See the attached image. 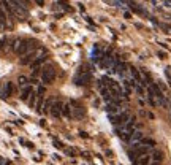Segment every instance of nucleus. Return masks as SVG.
Returning <instances> with one entry per match:
<instances>
[{"mask_svg":"<svg viewBox=\"0 0 171 165\" xmlns=\"http://www.w3.org/2000/svg\"><path fill=\"white\" fill-rule=\"evenodd\" d=\"M141 140H143V133H141V132H136V130H135L133 133H132V137L128 138V143H130L133 148H136L138 144L141 143Z\"/></svg>","mask_w":171,"mask_h":165,"instance_id":"39448f33","label":"nucleus"},{"mask_svg":"<svg viewBox=\"0 0 171 165\" xmlns=\"http://www.w3.org/2000/svg\"><path fill=\"white\" fill-rule=\"evenodd\" d=\"M51 114L54 117H60V114H62V103L54 102V105H52V108H51Z\"/></svg>","mask_w":171,"mask_h":165,"instance_id":"0eeeda50","label":"nucleus"},{"mask_svg":"<svg viewBox=\"0 0 171 165\" xmlns=\"http://www.w3.org/2000/svg\"><path fill=\"white\" fill-rule=\"evenodd\" d=\"M158 56H160V57H162V59H165V57H166V54H165V52H162V51H160V52H158Z\"/></svg>","mask_w":171,"mask_h":165,"instance_id":"dca6fc26","label":"nucleus"},{"mask_svg":"<svg viewBox=\"0 0 171 165\" xmlns=\"http://www.w3.org/2000/svg\"><path fill=\"white\" fill-rule=\"evenodd\" d=\"M32 49H37V43H35L33 40H27V41H22V45H21V48L17 49V52L16 54L17 56H27V54H30L32 52Z\"/></svg>","mask_w":171,"mask_h":165,"instance_id":"7ed1b4c3","label":"nucleus"},{"mask_svg":"<svg viewBox=\"0 0 171 165\" xmlns=\"http://www.w3.org/2000/svg\"><path fill=\"white\" fill-rule=\"evenodd\" d=\"M21 45H22V40H21V38H16V40L13 41V49L17 52V49L21 48Z\"/></svg>","mask_w":171,"mask_h":165,"instance_id":"ddd939ff","label":"nucleus"},{"mask_svg":"<svg viewBox=\"0 0 171 165\" xmlns=\"http://www.w3.org/2000/svg\"><path fill=\"white\" fill-rule=\"evenodd\" d=\"M151 156L147 154V156H143V157H140V159H136L135 160V165H151Z\"/></svg>","mask_w":171,"mask_h":165,"instance_id":"6e6552de","label":"nucleus"},{"mask_svg":"<svg viewBox=\"0 0 171 165\" xmlns=\"http://www.w3.org/2000/svg\"><path fill=\"white\" fill-rule=\"evenodd\" d=\"M62 113L67 114V116H70V105H68V103H65V105H63V110H62Z\"/></svg>","mask_w":171,"mask_h":165,"instance_id":"2eb2a0df","label":"nucleus"},{"mask_svg":"<svg viewBox=\"0 0 171 165\" xmlns=\"http://www.w3.org/2000/svg\"><path fill=\"white\" fill-rule=\"evenodd\" d=\"M151 165H160V162H152Z\"/></svg>","mask_w":171,"mask_h":165,"instance_id":"f3484780","label":"nucleus"},{"mask_svg":"<svg viewBox=\"0 0 171 165\" xmlns=\"http://www.w3.org/2000/svg\"><path fill=\"white\" fill-rule=\"evenodd\" d=\"M17 84H19L22 89L27 87V78H25V76H19V78H17Z\"/></svg>","mask_w":171,"mask_h":165,"instance_id":"9b49d317","label":"nucleus"},{"mask_svg":"<svg viewBox=\"0 0 171 165\" xmlns=\"http://www.w3.org/2000/svg\"><path fill=\"white\" fill-rule=\"evenodd\" d=\"M11 92H13V86H11V82H5L3 86H2V97L7 99V97L11 95Z\"/></svg>","mask_w":171,"mask_h":165,"instance_id":"423d86ee","label":"nucleus"},{"mask_svg":"<svg viewBox=\"0 0 171 165\" xmlns=\"http://www.w3.org/2000/svg\"><path fill=\"white\" fill-rule=\"evenodd\" d=\"M151 157L154 159V162H162V159H163V154H162L160 151H154Z\"/></svg>","mask_w":171,"mask_h":165,"instance_id":"9d476101","label":"nucleus"},{"mask_svg":"<svg viewBox=\"0 0 171 165\" xmlns=\"http://www.w3.org/2000/svg\"><path fill=\"white\" fill-rule=\"evenodd\" d=\"M140 144H151V146H155V141L152 140V138H143V140H141V143Z\"/></svg>","mask_w":171,"mask_h":165,"instance_id":"4468645a","label":"nucleus"},{"mask_svg":"<svg viewBox=\"0 0 171 165\" xmlns=\"http://www.w3.org/2000/svg\"><path fill=\"white\" fill-rule=\"evenodd\" d=\"M147 154H149V146H143V144H138L133 151H130V157L133 160L143 157V156H147Z\"/></svg>","mask_w":171,"mask_h":165,"instance_id":"20e7f679","label":"nucleus"},{"mask_svg":"<svg viewBox=\"0 0 171 165\" xmlns=\"http://www.w3.org/2000/svg\"><path fill=\"white\" fill-rule=\"evenodd\" d=\"M0 29H2V24H0Z\"/></svg>","mask_w":171,"mask_h":165,"instance_id":"a211bd4d","label":"nucleus"},{"mask_svg":"<svg viewBox=\"0 0 171 165\" xmlns=\"http://www.w3.org/2000/svg\"><path fill=\"white\" fill-rule=\"evenodd\" d=\"M45 56H48L46 48H43V46H38L35 51H32L30 54H27L25 57L21 59V64H22V65H32L35 60H38V59H41V57H45Z\"/></svg>","mask_w":171,"mask_h":165,"instance_id":"f257e3e1","label":"nucleus"},{"mask_svg":"<svg viewBox=\"0 0 171 165\" xmlns=\"http://www.w3.org/2000/svg\"><path fill=\"white\" fill-rule=\"evenodd\" d=\"M0 24H2V27H5L7 25V14L3 13V10L0 8Z\"/></svg>","mask_w":171,"mask_h":165,"instance_id":"f8f14e48","label":"nucleus"},{"mask_svg":"<svg viewBox=\"0 0 171 165\" xmlns=\"http://www.w3.org/2000/svg\"><path fill=\"white\" fill-rule=\"evenodd\" d=\"M55 78V70L52 65H45L41 68V81L43 84H51Z\"/></svg>","mask_w":171,"mask_h":165,"instance_id":"f03ea898","label":"nucleus"},{"mask_svg":"<svg viewBox=\"0 0 171 165\" xmlns=\"http://www.w3.org/2000/svg\"><path fill=\"white\" fill-rule=\"evenodd\" d=\"M30 94H32V87H30V86L24 87V89H22V92H21V99H22V100H27L29 97H30Z\"/></svg>","mask_w":171,"mask_h":165,"instance_id":"1a4fd4ad","label":"nucleus"}]
</instances>
